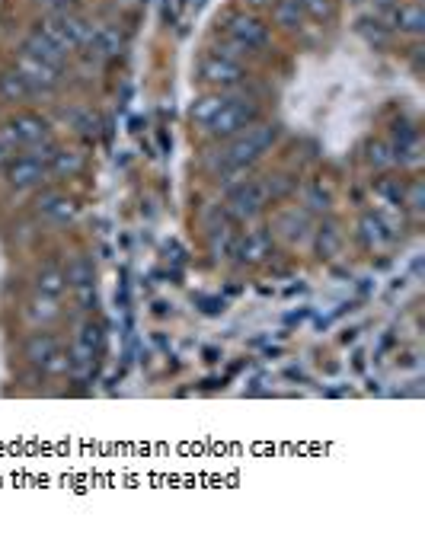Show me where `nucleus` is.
I'll use <instances>...</instances> for the list:
<instances>
[{
  "instance_id": "nucleus-7",
  "label": "nucleus",
  "mask_w": 425,
  "mask_h": 559,
  "mask_svg": "<svg viewBox=\"0 0 425 559\" xmlns=\"http://www.w3.org/2000/svg\"><path fill=\"white\" fill-rule=\"evenodd\" d=\"M266 208H269V192L263 179H243V183H237L227 192L224 211L234 224H253L266 215Z\"/></svg>"
},
{
  "instance_id": "nucleus-26",
  "label": "nucleus",
  "mask_w": 425,
  "mask_h": 559,
  "mask_svg": "<svg viewBox=\"0 0 425 559\" xmlns=\"http://www.w3.org/2000/svg\"><path fill=\"white\" fill-rule=\"evenodd\" d=\"M272 16H275V23H279L282 29H288V32L301 29V23L307 20L301 0H275V4H272Z\"/></svg>"
},
{
  "instance_id": "nucleus-34",
  "label": "nucleus",
  "mask_w": 425,
  "mask_h": 559,
  "mask_svg": "<svg viewBox=\"0 0 425 559\" xmlns=\"http://www.w3.org/2000/svg\"><path fill=\"white\" fill-rule=\"evenodd\" d=\"M301 4H304V13L310 16V20H317V23L333 20V13H336L333 0H301Z\"/></svg>"
},
{
  "instance_id": "nucleus-39",
  "label": "nucleus",
  "mask_w": 425,
  "mask_h": 559,
  "mask_svg": "<svg viewBox=\"0 0 425 559\" xmlns=\"http://www.w3.org/2000/svg\"><path fill=\"white\" fill-rule=\"evenodd\" d=\"M368 4H371L374 10H378V13H387L390 7H394V4H397V0H368Z\"/></svg>"
},
{
  "instance_id": "nucleus-38",
  "label": "nucleus",
  "mask_w": 425,
  "mask_h": 559,
  "mask_svg": "<svg viewBox=\"0 0 425 559\" xmlns=\"http://www.w3.org/2000/svg\"><path fill=\"white\" fill-rule=\"evenodd\" d=\"M13 154H16V151H13V147H10V141H7L4 135H0V167H4V163H7V160H10Z\"/></svg>"
},
{
  "instance_id": "nucleus-29",
  "label": "nucleus",
  "mask_w": 425,
  "mask_h": 559,
  "mask_svg": "<svg viewBox=\"0 0 425 559\" xmlns=\"http://www.w3.org/2000/svg\"><path fill=\"white\" fill-rule=\"evenodd\" d=\"M358 32L368 39V45H387L390 42V26L381 20V16H362V20H358Z\"/></svg>"
},
{
  "instance_id": "nucleus-25",
  "label": "nucleus",
  "mask_w": 425,
  "mask_h": 559,
  "mask_svg": "<svg viewBox=\"0 0 425 559\" xmlns=\"http://www.w3.org/2000/svg\"><path fill=\"white\" fill-rule=\"evenodd\" d=\"M64 119H68V125L77 131L80 138H96V131H100V115H96L93 109H87V106L64 109Z\"/></svg>"
},
{
  "instance_id": "nucleus-5",
  "label": "nucleus",
  "mask_w": 425,
  "mask_h": 559,
  "mask_svg": "<svg viewBox=\"0 0 425 559\" xmlns=\"http://www.w3.org/2000/svg\"><path fill=\"white\" fill-rule=\"evenodd\" d=\"M224 39L231 48H237V52H263L272 39V32L259 13L234 10L224 16Z\"/></svg>"
},
{
  "instance_id": "nucleus-35",
  "label": "nucleus",
  "mask_w": 425,
  "mask_h": 559,
  "mask_svg": "<svg viewBox=\"0 0 425 559\" xmlns=\"http://www.w3.org/2000/svg\"><path fill=\"white\" fill-rule=\"evenodd\" d=\"M263 183H266V192H269V202L285 199V195L294 189V179H288V176H269V179H263Z\"/></svg>"
},
{
  "instance_id": "nucleus-22",
  "label": "nucleus",
  "mask_w": 425,
  "mask_h": 559,
  "mask_svg": "<svg viewBox=\"0 0 425 559\" xmlns=\"http://www.w3.org/2000/svg\"><path fill=\"white\" fill-rule=\"evenodd\" d=\"M227 93H231V90H208V93H202L199 100L192 103V109H189V119H192V125H199V128L205 131V128H208V122L215 119L218 109L224 106Z\"/></svg>"
},
{
  "instance_id": "nucleus-36",
  "label": "nucleus",
  "mask_w": 425,
  "mask_h": 559,
  "mask_svg": "<svg viewBox=\"0 0 425 559\" xmlns=\"http://www.w3.org/2000/svg\"><path fill=\"white\" fill-rule=\"evenodd\" d=\"M45 13H77L80 0H36Z\"/></svg>"
},
{
  "instance_id": "nucleus-31",
  "label": "nucleus",
  "mask_w": 425,
  "mask_h": 559,
  "mask_svg": "<svg viewBox=\"0 0 425 559\" xmlns=\"http://www.w3.org/2000/svg\"><path fill=\"white\" fill-rule=\"evenodd\" d=\"M330 192H323L320 186H307L304 189V211L307 215H326V211H330Z\"/></svg>"
},
{
  "instance_id": "nucleus-13",
  "label": "nucleus",
  "mask_w": 425,
  "mask_h": 559,
  "mask_svg": "<svg viewBox=\"0 0 425 559\" xmlns=\"http://www.w3.org/2000/svg\"><path fill=\"white\" fill-rule=\"evenodd\" d=\"M355 237H358V243H362L368 253H384L387 246H394L397 230H394V224L381 215V211H365V215L358 218Z\"/></svg>"
},
{
  "instance_id": "nucleus-3",
  "label": "nucleus",
  "mask_w": 425,
  "mask_h": 559,
  "mask_svg": "<svg viewBox=\"0 0 425 559\" xmlns=\"http://www.w3.org/2000/svg\"><path fill=\"white\" fill-rule=\"evenodd\" d=\"M23 358L45 374H71V355L55 336V330H48V326H36V333L26 336Z\"/></svg>"
},
{
  "instance_id": "nucleus-14",
  "label": "nucleus",
  "mask_w": 425,
  "mask_h": 559,
  "mask_svg": "<svg viewBox=\"0 0 425 559\" xmlns=\"http://www.w3.org/2000/svg\"><path fill=\"white\" fill-rule=\"evenodd\" d=\"M310 230H314V221L304 208H282L272 221V237H282L288 246H301L310 240Z\"/></svg>"
},
{
  "instance_id": "nucleus-10",
  "label": "nucleus",
  "mask_w": 425,
  "mask_h": 559,
  "mask_svg": "<svg viewBox=\"0 0 425 559\" xmlns=\"http://www.w3.org/2000/svg\"><path fill=\"white\" fill-rule=\"evenodd\" d=\"M13 68L29 80V87L36 90V96H52L64 84V71L61 68H55V64H45V61L32 58L26 52H16Z\"/></svg>"
},
{
  "instance_id": "nucleus-9",
  "label": "nucleus",
  "mask_w": 425,
  "mask_h": 559,
  "mask_svg": "<svg viewBox=\"0 0 425 559\" xmlns=\"http://www.w3.org/2000/svg\"><path fill=\"white\" fill-rule=\"evenodd\" d=\"M4 183L7 189L13 192H32V189H42L48 183V167L39 160V157H32L29 151H16L4 167Z\"/></svg>"
},
{
  "instance_id": "nucleus-17",
  "label": "nucleus",
  "mask_w": 425,
  "mask_h": 559,
  "mask_svg": "<svg viewBox=\"0 0 425 559\" xmlns=\"http://www.w3.org/2000/svg\"><path fill=\"white\" fill-rule=\"evenodd\" d=\"M20 52H26V55H32V58H39V61H45V64H55V68H68V52H61V48L52 42V39H45L39 29H32L29 36H23V42H20Z\"/></svg>"
},
{
  "instance_id": "nucleus-32",
  "label": "nucleus",
  "mask_w": 425,
  "mask_h": 559,
  "mask_svg": "<svg viewBox=\"0 0 425 559\" xmlns=\"http://www.w3.org/2000/svg\"><path fill=\"white\" fill-rule=\"evenodd\" d=\"M403 189H406V183H400V179H387V176L374 183V192H378L387 205H400V208H403Z\"/></svg>"
},
{
  "instance_id": "nucleus-18",
  "label": "nucleus",
  "mask_w": 425,
  "mask_h": 559,
  "mask_svg": "<svg viewBox=\"0 0 425 559\" xmlns=\"http://www.w3.org/2000/svg\"><path fill=\"white\" fill-rule=\"evenodd\" d=\"M310 243H314V253L320 256V259H333V256H339V250H342V230H339V224L336 221H320L314 230H310Z\"/></svg>"
},
{
  "instance_id": "nucleus-27",
  "label": "nucleus",
  "mask_w": 425,
  "mask_h": 559,
  "mask_svg": "<svg viewBox=\"0 0 425 559\" xmlns=\"http://www.w3.org/2000/svg\"><path fill=\"white\" fill-rule=\"evenodd\" d=\"M74 342L80 345V349H87V352H93V355H100V349H103V326L93 320V314H87L84 320L77 323V336H74Z\"/></svg>"
},
{
  "instance_id": "nucleus-28",
  "label": "nucleus",
  "mask_w": 425,
  "mask_h": 559,
  "mask_svg": "<svg viewBox=\"0 0 425 559\" xmlns=\"http://www.w3.org/2000/svg\"><path fill=\"white\" fill-rule=\"evenodd\" d=\"M234 243H237L234 224L211 227V253H215V259H231L234 256Z\"/></svg>"
},
{
  "instance_id": "nucleus-30",
  "label": "nucleus",
  "mask_w": 425,
  "mask_h": 559,
  "mask_svg": "<svg viewBox=\"0 0 425 559\" xmlns=\"http://www.w3.org/2000/svg\"><path fill=\"white\" fill-rule=\"evenodd\" d=\"M368 163L374 170H390V167H397V151H394V144L390 141H374L368 147Z\"/></svg>"
},
{
  "instance_id": "nucleus-12",
  "label": "nucleus",
  "mask_w": 425,
  "mask_h": 559,
  "mask_svg": "<svg viewBox=\"0 0 425 559\" xmlns=\"http://www.w3.org/2000/svg\"><path fill=\"white\" fill-rule=\"evenodd\" d=\"M32 211H36V218L45 221V224H55V227H64L77 218V199H71L68 192L61 189H42L36 195V202H32Z\"/></svg>"
},
{
  "instance_id": "nucleus-11",
  "label": "nucleus",
  "mask_w": 425,
  "mask_h": 559,
  "mask_svg": "<svg viewBox=\"0 0 425 559\" xmlns=\"http://www.w3.org/2000/svg\"><path fill=\"white\" fill-rule=\"evenodd\" d=\"M272 230L269 227H250L237 234V243H234V259L237 266H247V269H256L263 266V262L272 256Z\"/></svg>"
},
{
  "instance_id": "nucleus-20",
  "label": "nucleus",
  "mask_w": 425,
  "mask_h": 559,
  "mask_svg": "<svg viewBox=\"0 0 425 559\" xmlns=\"http://www.w3.org/2000/svg\"><path fill=\"white\" fill-rule=\"evenodd\" d=\"M0 100L4 103H29V100H36V90L29 87V80L16 68H4L0 71Z\"/></svg>"
},
{
  "instance_id": "nucleus-33",
  "label": "nucleus",
  "mask_w": 425,
  "mask_h": 559,
  "mask_svg": "<svg viewBox=\"0 0 425 559\" xmlns=\"http://www.w3.org/2000/svg\"><path fill=\"white\" fill-rule=\"evenodd\" d=\"M403 205L413 211L416 218H422V211H425V189H422V179H410L403 189Z\"/></svg>"
},
{
  "instance_id": "nucleus-15",
  "label": "nucleus",
  "mask_w": 425,
  "mask_h": 559,
  "mask_svg": "<svg viewBox=\"0 0 425 559\" xmlns=\"http://www.w3.org/2000/svg\"><path fill=\"white\" fill-rule=\"evenodd\" d=\"M387 26H390V32H400V36H406V39H419L422 32H425V10H422V4L419 0H397L394 7L387 10Z\"/></svg>"
},
{
  "instance_id": "nucleus-16",
  "label": "nucleus",
  "mask_w": 425,
  "mask_h": 559,
  "mask_svg": "<svg viewBox=\"0 0 425 559\" xmlns=\"http://www.w3.org/2000/svg\"><path fill=\"white\" fill-rule=\"evenodd\" d=\"M122 48H125V36H122V29L116 23H96L90 29V42H87L84 52L103 58V61H112V58H119Z\"/></svg>"
},
{
  "instance_id": "nucleus-19",
  "label": "nucleus",
  "mask_w": 425,
  "mask_h": 559,
  "mask_svg": "<svg viewBox=\"0 0 425 559\" xmlns=\"http://www.w3.org/2000/svg\"><path fill=\"white\" fill-rule=\"evenodd\" d=\"M32 291L36 294H48V298H64L68 291V278H64V266H55V262H45V266L32 275Z\"/></svg>"
},
{
  "instance_id": "nucleus-4",
  "label": "nucleus",
  "mask_w": 425,
  "mask_h": 559,
  "mask_svg": "<svg viewBox=\"0 0 425 559\" xmlns=\"http://www.w3.org/2000/svg\"><path fill=\"white\" fill-rule=\"evenodd\" d=\"M36 29L45 39H52L61 52L77 55V52H84L87 48L93 23H87L80 13H45Z\"/></svg>"
},
{
  "instance_id": "nucleus-21",
  "label": "nucleus",
  "mask_w": 425,
  "mask_h": 559,
  "mask_svg": "<svg viewBox=\"0 0 425 559\" xmlns=\"http://www.w3.org/2000/svg\"><path fill=\"white\" fill-rule=\"evenodd\" d=\"M61 314V298H48V294L32 291V298L26 301V317L36 326H52L55 320H61Z\"/></svg>"
},
{
  "instance_id": "nucleus-2",
  "label": "nucleus",
  "mask_w": 425,
  "mask_h": 559,
  "mask_svg": "<svg viewBox=\"0 0 425 559\" xmlns=\"http://www.w3.org/2000/svg\"><path fill=\"white\" fill-rule=\"evenodd\" d=\"M259 119H263V109H259V103L250 100V96H237L231 90V93H227L224 106L218 109V115L208 122L205 135L215 138V141H231V138L240 135V131H247L250 125H256Z\"/></svg>"
},
{
  "instance_id": "nucleus-1",
  "label": "nucleus",
  "mask_w": 425,
  "mask_h": 559,
  "mask_svg": "<svg viewBox=\"0 0 425 559\" xmlns=\"http://www.w3.org/2000/svg\"><path fill=\"white\" fill-rule=\"evenodd\" d=\"M275 141H279V125L259 119L256 125L227 141V147L221 151V173H247L272 151Z\"/></svg>"
},
{
  "instance_id": "nucleus-8",
  "label": "nucleus",
  "mask_w": 425,
  "mask_h": 559,
  "mask_svg": "<svg viewBox=\"0 0 425 559\" xmlns=\"http://www.w3.org/2000/svg\"><path fill=\"white\" fill-rule=\"evenodd\" d=\"M0 135L10 141L13 151H29V147L52 141L55 131H52V122L39 112H16L13 119L0 128Z\"/></svg>"
},
{
  "instance_id": "nucleus-23",
  "label": "nucleus",
  "mask_w": 425,
  "mask_h": 559,
  "mask_svg": "<svg viewBox=\"0 0 425 559\" xmlns=\"http://www.w3.org/2000/svg\"><path fill=\"white\" fill-rule=\"evenodd\" d=\"M64 278H68V291L71 288H87L96 285V266L87 253H77L68 259V266H64Z\"/></svg>"
},
{
  "instance_id": "nucleus-37",
  "label": "nucleus",
  "mask_w": 425,
  "mask_h": 559,
  "mask_svg": "<svg viewBox=\"0 0 425 559\" xmlns=\"http://www.w3.org/2000/svg\"><path fill=\"white\" fill-rule=\"evenodd\" d=\"M275 0H243V7H247L250 13H259V10H272Z\"/></svg>"
},
{
  "instance_id": "nucleus-24",
  "label": "nucleus",
  "mask_w": 425,
  "mask_h": 559,
  "mask_svg": "<svg viewBox=\"0 0 425 559\" xmlns=\"http://www.w3.org/2000/svg\"><path fill=\"white\" fill-rule=\"evenodd\" d=\"M84 170V154L80 151H68V147H55L52 160H48V173L52 176H77Z\"/></svg>"
},
{
  "instance_id": "nucleus-6",
  "label": "nucleus",
  "mask_w": 425,
  "mask_h": 559,
  "mask_svg": "<svg viewBox=\"0 0 425 559\" xmlns=\"http://www.w3.org/2000/svg\"><path fill=\"white\" fill-rule=\"evenodd\" d=\"M195 74H199V80L208 90H237L243 80L250 77L247 68L240 64V58L221 52V48L205 52L199 64H195Z\"/></svg>"
}]
</instances>
